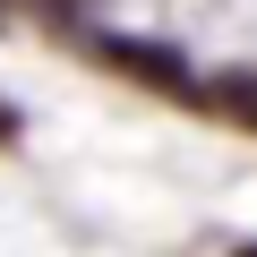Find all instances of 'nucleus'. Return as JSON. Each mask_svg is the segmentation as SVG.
<instances>
[{
    "mask_svg": "<svg viewBox=\"0 0 257 257\" xmlns=\"http://www.w3.org/2000/svg\"><path fill=\"white\" fill-rule=\"evenodd\" d=\"M223 103H231V111L257 128V77H223Z\"/></svg>",
    "mask_w": 257,
    "mask_h": 257,
    "instance_id": "f257e3e1",
    "label": "nucleus"
},
{
    "mask_svg": "<svg viewBox=\"0 0 257 257\" xmlns=\"http://www.w3.org/2000/svg\"><path fill=\"white\" fill-rule=\"evenodd\" d=\"M9 128H18V120H9V111H0V138H9Z\"/></svg>",
    "mask_w": 257,
    "mask_h": 257,
    "instance_id": "f03ea898",
    "label": "nucleus"
},
{
    "mask_svg": "<svg viewBox=\"0 0 257 257\" xmlns=\"http://www.w3.org/2000/svg\"><path fill=\"white\" fill-rule=\"evenodd\" d=\"M240 257H257V248H240Z\"/></svg>",
    "mask_w": 257,
    "mask_h": 257,
    "instance_id": "7ed1b4c3",
    "label": "nucleus"
}]
</instances>
